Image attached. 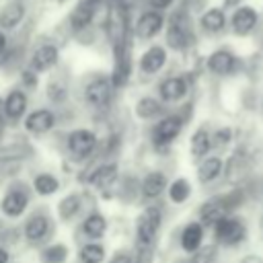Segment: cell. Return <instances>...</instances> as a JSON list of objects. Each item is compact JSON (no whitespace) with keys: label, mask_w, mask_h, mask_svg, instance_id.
<instances>
[{"label":"cell","mask_w":263,"mask_h":263,"mask_svg":"<svg viewBox=\"0 0 263 263\" xmlns=\"http://www.w3.org/2000/svg\"><path fill=\"white\" fill-rule=\"evenodd\" d=\"M214 236L224 247H236L247 238V224L242 218L226 216L214 226Z\"/></svg>","instance_id":"cell-1"},{"label":"cell","mask_w":263,"mask_h":263,"mask_svg":"<svg viewBox=\"0 0 263 263\" xmlns=\"http://www.w3.org/2000/svg\"><path fill=\"white\" fill-rule=\"evenodd\" d=\"M251 171H253V156L245 146H238L226 162V171H224L226 181L238 185L251 177Z\"/></svg>","instance_id":"cell-2"},{"label":"cell","mask_w":263,"mask_h":263,"mask_svg":"<svg viewBox=\"0 0 263 263\" xmlns=\"http://www.w3.org/2000/svg\"><path fill=\"white\" fill-rule=\"evenodd\" d=\"M193 35H191V25H189V18L183 14V12H177L171 23H168V29H166V41H168V47L173 49H185L189 43H191Z\"/></svg>","instance_id":"cell-3"},{"label":"cell","mask_w":263,"mask_h":263,"mask_svg":"<svg viewBox=\"0 0 263 263\" xmlns=\"http://www.w3.org/2000/svg\"><path fill=\"white\" fill-rule=\"evenodd\" d=\"M158 228H160V210L154 205L146 208L138 218V242L142 247H148L154 240Z\"/></svg>","instance_id":"cell-4"},{"label":"cell","mask_w":263,"mask_h":263,"mask_svg":"<svg viewBox=\"0 0 263 263\" xmlns=\"http://www.w3.org/2000/svg\"><path fill=\"white\" fill-rule=\"evenodd\" d=\"M257 23H259V14H257V10L251 8V6H238V8L232 12V16H230L232 31H234L236 35H240V37L251 35V33L255 31Z\"/></svg>","instance_id":"cell-5"},{"label":"cell","mask_w":263,"mask_h":263,"mask_svg":"<svg viewBox=\"0 0 263 263\" xmlns=\"http://www.w3.org/2000/svg\"><path fill=\"white\" fill-rule=\"evenodd\" d=\"M208 68H210V72H214L218 76H228V74L236 72L238 60L230 49H216L208 58Z\"/></svg>","instance_id":"cell-6"},{"label":"cell","mask_w":263,"mask_h":263,"mask_svg":"<svg viewBox=\"0 0 263 263\" xmlns=\"http://www.w3.org/2000/svg\"><path fill=\"white\" fill-rule=\"evenodd\" d=\"M181 127H183V119L177 115H168V117L160 119L154 127V142L156 144H171L181 134Z\"/></svg>","instance_id":"cell-7"},{"label":"cell","mask_w":263,"mask_h":263,"mask_svg":"<svg viewBox=\"0 0 263 263\" xmlns=\"http://www.w3.org/2000/svg\"><path fill=\"white\" fill-rule=\"evenodd\" d=\"M162 23H164V18H162L160 12L148 10V12H144V14L138 18V23H136V33H138L140 39H152V37L162 29Z\"/></svg>","instance_id":"cell-8"},{"label":"cell","mask_w":263,"mask_h":263,"mask_svg":"<svg viewBox=\"0 0 263 263\" xmlns=\"http://www.w3.org/2000/svg\"><path fill=\"white\" fill-rule=\"evenodd\" d=\"M95 144H97V138H95V134L88 132V129H76V132H72V134L68 136V148H70L76 156H86V154H90L92 148H95Z\"/></svg>","instance_id":"cell-9"},{"label":"cell","mask_w":263,"mask_h":263,"mask_svg":"<svg viewBox=\"0 0 263 263\" xmlns=\"http://www.w3.org/2000/svg\"><path fill=\"white\" fill-rule=\"evenodd\" d=\"M164 62H166V51H164V47L154 45V47H150V49H146V51L142 53V58H140V68H142L144 74H156V72L164 66Z\"/></svg>","instance_id":"cell-10"},{"label":"cell","mask_w":263,"mask_h":263,"mask_svg":"<svg viewBox=\"0 0 263 263\" xmlns=\"http://www.w3.org/2000/svg\"><path fill=\"white\" fill-rule=\"evenodd\" d=\"M53 123H55V117H53V113L49 109H37L27 117L25 127L31 134H45V132H49L53 127Z\"/></svg>","instance_id":"cell-11"},{"label":"cell","mask_w":263,"mask_h":263,"mask_svg":"<svg viewBox=\"0 0 263 263\" xmlns=\"http://www.w3.org/2000/svg\"><path fill=\"white\" fill-rule=\"evenodd\" d=\"M201 240H203V224L199 222H189L183 232H181V247L187 253H195L201 249Z\"/></svg>","instance_id":"cell-12"},{"label":"cell","mask_w":263,"mask_h":263,"mask_svg":"<svg viewBox=\"0 0 263 263\" xmlns=\"http://www.w3.org/2000/svg\"><path fill=\"white\" fill-rule=\"evenodd\" d=\"M228 216V212H226V208L222 205V201H220V197H214V199H210V201H205L203 205H201V210H199V218H201V224L203 226H216L220 220H224Z\"/></svg>","instance_id":"cell-13"},{"label":"cell","mask_w":263,"mask_h":263,"mask_svg":"<svg viewBox=\"0 0 263 263\" xmlns=\"http://www.w3.org/2000/svg\"><path fill=\"white\" fill-rule=\"evenodd\" d=\"M158 90H160V97H162L164 101L173 103V101H179V99L185 97V92H187V82H185L181 76H171V78H166V80L160 82Z\"/></svg>","instance_id":"cell-14"},{"label":"cell","mask_w":263,"mask_h":263,"mask_svg":"<svg viewBox=\"0 0 263 263\" xmlns=\"http://www.w3.org/2000/svg\"><path fill=\"white\" fill-rule=\"evenodd\" d=\"M58 49H55V45H41L35 53H33V58H31V68L33 70H37V72H43V70H49L55 62H58Z\"/></svg>","instance_id":"cell-15"},{"label":"cell","mask_w":263,"mask_h":263,"mask_svg":"<svg viewBox=\"0 0 263 263\" xmlns=\"http://www.w3.org/2000/svg\"><path fill=\"white\" fill-rule=\"evenodd\" d=\"M27 193L25 191H10V193H6L4 195V199H2V212L6 214V216H12V218H16V216H21L23 212H25V208H27Z\"/></svg>","instance_id":"cell-16"},{"label":"cell","mask_w":263,"mask_h":263,"mask_svg":"<svg viewBox=\"0 0 263 263\" xmlns=\"http://www.w3.org/2000/svg\"><path fill=\"white\" fill-rule=\"evenodd\" d=\"M199 25L205 33H220L226 25V14H224V8H210L208 12L201 14L199 18Z\"/></svg>","instance_id":"cell-17"},{"label":"cell","mask_w":263,"mask_h":263,"mask_svg":"<svg viewBox=\"0 0 263 263\" xmlns=\"http://www.w3.org/2000/svg\"><path fill=\"white\" fill-rule=\"evenodd\" d=\"M164 189H166V177L162 173H158V171L148 173L144 177V181H142V193L146 197H150V199L152 197H158Z\"/></svg>","instance_id":"cell-18"},{"label":"cell","mask_w":263,"mask_h":263,"mask_svg":"<svg viewBox=\"0 0 263 263\" xmlns=\"http://www.w3.org/2000/svg\"><path fill=\"white\" fill-rule=\"evenodd\" d=\"M109 97H111V84L107 80H95L86 88V101L92 103V105H97V107L105 105L109 101Z\"/></svg>","instance_id":"cell-19"},{"label":"cell","mask_w":263,"mask_h":263,"mask_svg":"<svg viewBox=\"0 0 263 263\" xmlns=\"http://www.w3.org/2000/svg\"><path fill=\"white\" fill-rule=\"evenodd\" d=\"M212 148V136L205 127H199L193 136H191V154L195 158H203Z\"/></svg>","instance_id":"cell-20"},{"label":"cell","mask_w":263,"mask_h":263,"mask_svg":"<svg viewBox=\"0 0 263 263\" xmlns=\"http://www.w3.org/2000/svg\"><path fill=\"white\" fill-rule=\"evenodd\" d=\"M222 175V160L218 156H210L199 164L197 177L201 183H212L214 179H218Z\"/></svg>","instance_id":"cell-21"},{"label":"cell","mask_w":263,"mask_h":263,"mask_svg":"<svg viewBox=\"0 0 263 263\" xmlns=\"http://www.w3.org/2000/svg\"><path fill=\"white\" fill-rule=\"evenodd\" d=\"M25 109H27V97H25L21 90H12V92L6 97V101H4V111H6V115L12 117V119H18V117L25 113Z\"/></svg>","instance_id":"cell-22"},{"label":"cell","mask_w":263,"mask_h":263,"mask_svg":"<svg viewBox=\"0 0 263 263\" xmlns=\"http://www.w3.org/2000/svg\"><path fill=\"white\" fill-rule=\"evenodd\" d=\"M47 228H49V224H47V220H45L43 216H33V218L27 220L25 236H27L31 242H37V240H41V238L47 234Z\"/></svg>","instance_id":"cell-23"},{"label":"cell","mask_w":263,"mask_h":263,"mask_svg":"<svg viewBox=\"0 0 263 263\" xmlns=\"http://www.w3.org/2000/svg\"><path fill=\"white\" fill-rule=\"evenodd\" d=\"M23 14H25V10H23L21 4H16V2H14V4H6V6L0 10V25L6 27V29L16 27V25L21 23Z\"/></svg>","instance_id":"cell-24"},{"label":"cell","mask_w":263,"mask_h":263,"mask_svg":"<svg viewBox=\"0 0 263 263\" xmlns=\"http://www.w3.org/2000/svg\"><path fill=\"white\" fill-rule=\"evenodd\" d=\"M117 177V166L115 164H103L95 171V175L90 177V183L95 187H109Z\"/></svg>","instance_id":"cell-25"},{"label":"cell","mask_w":263,"mask_h":263,"mask_svg":"<svg viewBox=\"0 0 263 263\" xmlns=\"http://www.w3.org/2000/svg\"><path fill=\"white\" fill-rule=\"evenodd\" d=\"M82 230H84L86 236L99 238V236H103V232L107 230V222H105V218H103L101 214H90V216L84 220Z\"/></svg>","instance_id":"cell-26"},{"label":"cell","mask_w":263,"mask_h":263,"mask_svg":"<svg viewBox=\"0 0 263 263\" xmlns=\"http://www.w3.org/2000/svg\"><path fill=\"white\" fill-rule=\"evenodd\" d=\"M160 111H162L160 103H158L156 99H152V97H144V99H140V101L136 103V113H138V117H142V119H152V117H156Z\"/></svg>","instance_id":"cell-27"},{"label":"cell","mask_w":263,"mask_h":263,"mask_svg":"<svg viewBox=\"0 0 263 263\" xmlns=\"http://www.w3.org/2000/svg\"><path fill=\"white\" fill-rule=\"evenodd\" d=\"M189 193H191V185H189L187 179H177V181H173V185L168 187V197H171V201H175V203H183V201L189 197Z\"/></svg>","instance_id":"cell-28"},{"label":"cell","mask_w":263,"mask_h":263,"mask_svg":"<svg viewBox=\"0 0 263 263\" xmlns=\"http://www.w3.org/2000/svg\"><path fill=\"white\" fill-rule=\"evenodd\" d=\"M90 18H92V4L86 2V0H82V2L74 8V12H72V16H70V21H72L74 27H84V25H88Z\"/></svg>","instance_id":"cell-29"},{"label":"cell","mask_w":263,"mask_h":263,"mask_svg":"<svg viewBox=\"0 0 263 263\" xmlns=\"http://www.w3.org/2000/svg\"><path fill=\"white\" fill-rule=\"evenodd\" d=\"M58 187H60V183H58V179L53 175L45 173V175H37L35 177V189L41 195H51V193L58 191Z\"/></svg>","instance_id":"cell-30"},{"label":"cell","mask_w":263,"mask_h":263,"mask_svg":"<svg viewBox=\"0 0 263 263\" xmlns=\"http://www.w3.org/2000/svg\"><path fill=\"white\" fill-rule=\"evenodd\" d=\"M43 263H64L68 259V247L66 245H51L41 253Z\"/></svg>","instance_id":"cell-31"},{"label":"cell","mask_w":263,"mask_h":263,"mask_svg":"<svg viewBox=\"0 0 263 263\" xmlns=\"http://www.w3.org/2000/svg\"><path fill=\"white\" fill-rule=\"evenodd\" d=\"M78 255L82 263H101L105 257V249L101 245H84Z\"/></svg>","instance_id":"cell-32"},{"label":"cell","mask_w":263,"mask_h":263,"mask_svg":"<svg viewBox=\"0 0 263 263\" xmlns=\"http://www.w3.org/2000/svg\"><path fill=\"white\" fill-rule=\"evenodd\" d=\"M78 208H80V197H78V195H68V197H64V199L60 201V208H58L60 218H64V220L72 218V216L78 212Z\"/></svg>","instance_id":"cell-33"},{"label":"cell","mask_w":263,"mask_h":263,"mask_svg":"<svg viewBox=\"0 0 263 263\" xmlns=\"http://www.w3.org/2000/svg\"><path fill=\"white\" fill-rule=\"evenodd\" d=\"M230 140H232V129L230 127H222L212 136V148L222 150V148H226L230 144Z\"/></svg>","instance_id":"cell-34"},{"label":"cell","mask_w":263,"mask_h":263,"mask_svg":"<svg viewBox=\"0 0 263 263\" xmlns=\"http://www.w3.org/2000/svg\"><path fill=\"white\" fill-rule=\"evenodd\" d=\"M214 259H216V247L208 245V247H201L199 251L193 253L191 263H214Z\"/></svg>","instance_id":"cell-35"},{"label":"cell","mask_w":263,"mask_h":263,"mask_svg":"<svg viewBox=\"0 0 263 263\" xmlns=\"http://www.w3.org/2000/svg\"><path fill=\"white\" fill-rule=\"evenodd\" d=\"M18 168V162H14V160H0V177H6V175H12L14 171Z\"/></svg>","instance_id":"cell-36"},{"label":"cell","mask_w":263,"mask_h":263,"mask_svg":"<svg viewBox=\"0 0 263 263\" xmlns=\"http://www.w3.org/2000/svg\"><path fill=\"white\" fill-rule=\"evenodd\" d=\"M111 263H132V255H127V253H119V255H115V257L111 259Z\"/></svg>","instance_id":"cell-37"},{"label":"cell","mask_w":263,"mask_h":263,"mask_svg":"<svg viewBox=\"0 0 263 263\" xmlns=\"http://www.w3.org/2000/svg\"><path fill=\"white\" fill-rule=\"evenodd\" d=\"M240 263H263V259L257 257V255H247V257L240 259Z\"/></svg>","instance_id":"cell-38"},{"label":"cell","mask_w":263,"mask_h":263,"mask_svg":"<svg viewBox=\"0 0 263 263\" xmlns=\"http://www.w3.org/2000/svg\"><path fill=\"white\" fill-rule=\"evenodd\" d=\"M150 2H152L154 8H164V6H168L173 0H150Z\"/></svg>","instance_id":"cell-39"},{"label":"cell","mask_w":263,"mask_h":263,"mask_svg":"<svg viewBox=\"0 0 263 263\" xmlns=\"http://www.w3.org/2000/svg\"><path fill=\"white\" fill-rule=\"evenodd\" d=\"M242 0H224V8H238Z\"/></svg>","instance_id":"cell-40"},{"label":"cell","mask_w":263,"mask_h":263,"mask_svg":"<svg viewBox=\"0 0 263 263\" xmlns=\"http://www.w3.org/2000/svg\"><path fill=\"white\" fill-rule=\"evenodd\" d=\"M0 263H8V251L4 247H0Z\"/></svg>","instance_id":"cell-41"},{"label":"cell","mask_w":263,"mask_h":263,"mask_svg":"<svg viewBox=\"0 0 263 263\" xmlns=\"http://www.w3.org/2000/svg\"><path fill=\"white\" fill-rule=\"evenodd\" d=\"M4 47H6V37H4V33H0V53L4 51Z\"/></svg>","instance_id":"cell-42"},{"label":"cell","mask_w":263,"mask_h":263,"mask_svg":"<svg viewBox=\"0 0 263 263\" xmlns=\"http://www.w3.org/2000/svg\"><path fill=\"white\" fill-rule=\"evenodd\" d=\"M259 232H261V238H263V216H261V222H259Z\"/></svg>","instance_id":"cell-43"},{"label":"cell","mask_w":263,"mask_h":263,"mask_svg":"<svg viewBox=\"0 0 263 263\" xmlns=\"http://www.w3.org/2000/svg\"><path fill=\"white\" fill-rule=\"evenodd\" d=\"M2 127H4V123H2V117H0V136H2Z\"/></svg>","instance_id":"cell-44"},{"label":"cell","mask_w":263,"mask_h":263,"mask_svg":"<svg viewBox=\"0 0 263 263\" xmlns=\"http://www.w3.org/2000/svg\"><path fill=\"white\" fill-rule=\"evenodd\" d=\"M261 111H263V101H261Z\"/></svg>","instance_id":"cell-45"}]
</instances>
